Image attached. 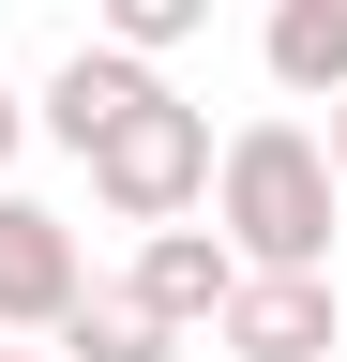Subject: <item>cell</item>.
Listing matches in <instances>:
<instances>
[{"instance_id": "obj_1", "label": "cell", "mask_w": 347, "mask_h": 362, "mask_svg": "<svg viewBox=\"0 0 347 362\" xmlns=\"http://www.w3.org/2000/svg\"><path fill=\"white\" fill-rule=\"evenodd\" d=\"M332 211H347V181H332V151L302 121L211 136V226H227L242 272H332Z\"/></svg>"}, {"instance_id": "obj_2", "label": "cell", "mask_w": 347, "mask_h": 362, "mask_svg": "<svg viewBox=\"0 0 347 362\" xmlns=\"http://www.w3.org/2000/svg\"><path fill=\"white\" fill-rule=\"evenodd\" d=\"M76 166H91V197H106L121 226H166V211H196V197H211V106H182V90L151 76V90H136V106H121Z\"/></svg>"}, {"instance_id": "obj_3", "label": "cell", "mask_w": 347, "mask_h": 362, "mask_svg": "<svg viewBox=\"0 0 347 362\" xmlns=\"http://www.w3.org/2000/svg\"><path fill=\"white\" fill-rule=\"evenodd\" d=\"M211 347L227 362H332L347 302H332V272H242V287L211 302Z\"/></svg>"}, {"instance_id": "obj_4", "label": "cell", "mask_w": 347, "mask_h": 362, "mask_svg": "<svg viewBox=\"0 0 347 362\" xmlns=\"http://www.w3.org/2000/svg\"><path fill=\"white\" fill-rule=\"evenodd\" d=\"M151 76H166L151 45H106V30H76V45H61V76L30 90V136H61V151H91V136H106L121 106H136Z\"/></svg>"}, {"instance_id": "obj_5", "label": "cell", "mask_w": 347, "mask_h": 362, "mask_svg": "<svg viewBox=\"0 0 347 362\" xmlns=\"http://www.w3.org/2000/svg\"><path fill=\"white\" fill-rule=\"evenodd\" d=\"M76 287H91V272H76V226H61L46 197H16V181H0V332H46Z\"/></svg>"}, {"instance_id": "obj_6", "label": "cell", "mask_w": 347, "mask_h": 362, "mask_svg": "<svg viewBox=\"0 0 347 362\" xmlns=\"http://www.w3.org/2000/svg\"><path fill=\"white\" fill-rule=\"evenodd\" d=\"M121 287H136L166 332H211V302L242 287V257H227V226H182V211H166V226H136V272H121Z\"/></svg>"}, {"instance_id": "obj_7", "label": "cell", "mask_w": 347, "mask_h": 362, "mask_svg": "<svg viewBox=\"0 0 347 362\" xmlns=\"http://www.w3.org/2000/svg\"><path fill=\"white\" fill-rule=\"evenodd\" d=\"M257 61H272L287 106H332L347 90V0H272V16H257Z\"/></svg>"}, {"instance_id": "obj_8", "label": "cell", "mask_w": 347, "mask_h": 362, "mask_svg": "<svg viewBox=\"0 0 347 362\" xmlns=\"http://www.w3.org/2000/svg\"><path fill=\"white\" fill-rule=\"evenodd\" d=\"M46 347H61V362H182V332H166L136 287H76V302L46 317Z\"/></svg>"}, {"instance_id": "obj_9", "label": "cell", "mask_w": 347, "mask_h": 362, "mask_svg": "<svg viewBox=\"0 0 347 362\" xmlns=\"http://www.w3.org/2000/svg\"><path fill=\"white\" fill-rule=\"evenodd\" d=\"M91 30H106V45H151V61H166V45H196V30H211V0H91Z\"/></svg>"}, {"instance_id": "obj_10", "label": "cell", "mask_w": 347, "mask_h": 362, "mask_svg": "<svg viewBox=\"0 0 347 362\" xmlns=\"http://www.w3.org/2000/svg\"><path fill=\"white\" fill-rule=\"evenodd\" d=\"M16 151H30V90H0V181H16Z\"/></svg>"}, {"instance_id": "obj_11", "label": "cell", "mask_w": 347, "mask_h": 362, "mask_svg": "<svg viewBox=\"0 0 347 362\" xmlns=\"http://www.w3.org/2000/svg\"><path fill=\"white\" fill-rule=\"evenodd\" d=\"M317 151H332V181H347V90H332V136H317Z\"/></svg>"}, {"instance_id": "obj_12", "label": "cell", "mask_w": 347, "mask_h": 362, "mask_svg": "<svg viewBox=\"0 0 347 362\" xmlns=\"http://www.w3.org/2000/svg\"><path fill=\"white\" fill-rule=\"evenodd\" d=\"M0 362H61V347H0Z\"/></svg>"}]
</instances>
